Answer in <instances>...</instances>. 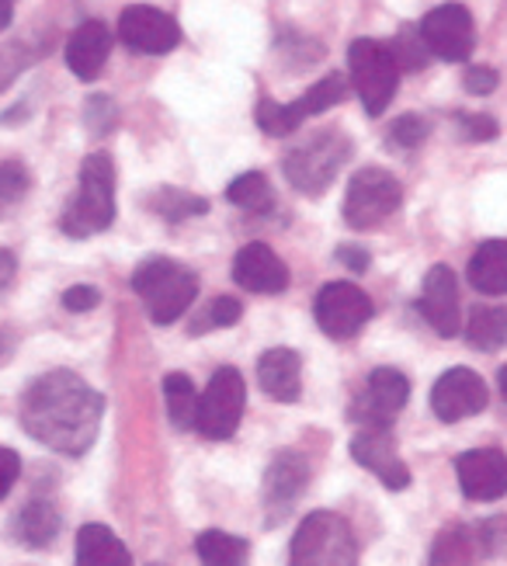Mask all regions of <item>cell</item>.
<instances>
[{"instance_id": "27", "label": "cell", "mask_w": 507, "mask_h": 566, "mask_svg": "<svg viewBox=\"0 0 507 566\" xmlns=\"http://www.w3.org/2000/svg\"><path fill=\"white\" fill-rule=\"evenodd\" d=\"M466 340L476 352H500L507 344V306H476L466 319Z\"/></svg>"}, {"instance_id": "39", "label": "cell", "mask_w": 507, "mask_h": 566, "mask_svg": "<svg viewBox=\"0 0 507 566\" xmlns=\"http://www.w3.org/2000/svg\"><path fill=\"white\" fill-rule=\"evenodd\" d=\"M497 87V70L494 66H469L466 70V91L469 94H490Z\"/></svg>"}, {"instance_id": "28", "label": "cell", "mask_w": 507, "mask_h": 566, "mask_svg": "<svg viewBox=\"0 0 507 566\" xmlns=\"http://www.w3.org/2000/svg\"><path fill=\"white\" fill-rule=\"evenodd\" d=\"M473 556H476V535L466 525H448L434 538L427 566H473Z\"/></svg>"}, {"instance_id": "38", "label": "cell", "mask_w": 507, "mask_h": 566, "mask_svg": "<svg viewBox=\"0 0 507 566\" xmlns=\"http://www.w3.org/2000/svg\"><path fill=\"white\" fill-rule=\"evenodd\" d=\"M458 126H463V133L469 136V139H494L500 129H497V118H490V115H458Z\"/></svg>"}, {"instance_id": "10", "label": "cell", "mask_w": 507, "mask_h": 566, "mask_svg": "<svg viewBox=\"0 0 507 566\" xmlns=\"http://www.w3.org/2000/svg\"><path fill=\"white\" fill-rule=\"evenodd\" d=\"M313 313H317V324H320V331L327 337L351 340L372 319L376 306H372V300L358 285H351V282H327L317 292Z\"/></svg>"}, {"instance_id": "43", "label": "cell", "mask_w": 507, "mask_h": 566, "mask_svg": "<svg viewBox=\"0 0 507 566\" xmlns=\"http://www.w3.org/2000/svg\"><path fill=\"white\" fill-rule=\"evenodd\" d=\"M497 386H500V397H504V403H507V365L500 368V376H497Z\"/></svg>"}, {"instance_id": "9", "label": "cell", "mask_w": 507, "mask_h": 566, "mask_svg": "<svg viewBox=\"0 0 507 566\" xmlns=\"http://www.w3.org/2000/svg\"><path fill=\"white\" fill-rule=\"evenodd\" d=\"M345 94H348V84L341 73H330V77L317 81L313 84L299 102L293 105H275V102H261L257 105V126L268 133V136H288V133H296L306 118L313 115H320L334 105H341L345 102Z\"/></svg>"}, {"instance_id": "19", "label": "cell", "mask_w": 507, "mask_h": 566, "mask_svg": "<svg viewBox=\"0 0 507 566\" xmlns=\"http://www.w3.org/2000/svg\"><path fill=\"white\" fill-rule=\"evenodd\" d=\"M233 282L254 295H278L288 289V268L268 243H247L233 258Z\"/></svg>"}, {"instance_id": "26", "label": "cell", "mask_w": 507, "mask_h": 566, "mask_svg": "<svg viewBox=\"0 0 507 566\" xmlns=\"http://www.w3.org/2000/svg\"><path fill=\"white\" fill-rule=\"evenodd\" d=\"M196 553L202 566H251V543L240 535L209 528L196 538Z\"/></svg>"}, {"instance_id": "21", "label": "cell", "mask_w": 507, "mask_h": 566, "mask_svg": "<svg viewBox=\"0 0 507 566\" xmlns=\"http://www.w3.org/2000/svg\"><path fill=\"white\" fill-rule=\"evenodd\" d=\"M257 382L278 403H296L303 389V358L293 348H272L257 361Z\"/></svg>"}, {"instance_id": "40", "label": "cell", "mask_w": 507, "mask_h": 566, "mask_svg": "<svg viewBox=\"0 0 507 566\" xmlns=\"http://www.w3.org/2000/svg\"><path fill=\"white\" fill-rule=\"evenodd\" d=\"M337 261H341L345 268H351V272H366L369 268V251H361V248H351V243H345V248H337Z\"/></svg>"}, {"instance_id": "7", "label": "cell", "mask_w": 507, "mask_h": 566, "mask_svg": "<svg viewBox=\"0 0 507 566\" xmlns=\"http://www.w3.org/2000/svg\"><path fill=\"white\" fill-rule=\"evenodd\" d=\"M400 181L382 167L358 170L345 195V223L351 230H376L400 209Z\"/></svg>"}, {"instance_id": "42", "label": "cell", "mask_w": 507, "mask_h": 566, "mask_svg": "<svg viewBox=\"0 0 507 566\" xmlns=\"http://www.w3.org/2000/svg\"><path fill=\"white\" fill-rule=\"evenodd\" d=\"M11 18H14V0H0V32L8 29Z\"/></svg>"}, {"instance_id": "12", "label": "cell", "mask_w": 507, "mask_h": 566, "mask_svg": "<svg viewBox=\"0 0 507 566\" xmlns=\"http://www.w3.org/2000/svg\"><path fill=\"white\" fill-rule=\"evenodd\" d=\"M421 39L427 45V53H434L445 63H463L469 60L476 45V29L473 14L463 4H442L424 14L421 21Z\"/></svg>"}, {"instance_id": "14", "label": "cell", "mask_w": 507, "mask_h": 566, "mask_svg": "<svg viewBox=\"0 0 507 566\" xmlns=\"http://www.w3.org/2000/svg\"><path fill=\"white\" fill-rule=\"evenodd\" d=\"M118 35H123V42L133 53H147V56H163L181 42L178 21L150 4L126 8L123 18H118Z\"/></svg>"}, {"instance_id": "30", "label": "cell", "mask_w": 507, "mask_h": 566, "mask_svg": "<svg viewBox=\"0 0 507 566\" xmlns=\"http://www.w3.org/2000/svg\"><path fill=\"white\" fill-rule=\"evenodd\" d=\"M150 209L157 216H163L167 223H181V219H191V216H205L209 202L199 199V195L181 191V188H160L150 199Z\"/></svg>"}, {"instance_id": "15", "label": "cell", "mask_w": 507, "mask_h": 566, "mask_svg": "<svg viewBox=\"0 0 507 566\" xmlns=\"http://www.w3.org/2000/svg\"><path fill=\"white\" fill-rule=\"evenodd\" d=\"M351 459L361 465V470H369L372 476H379L382 486H390V490H406L410 486V470H406V462L400 459L397 438H393L390 428H361L351 438Z\"/></svg>"}, {"instance_id": "20", "label": "cell", "mask_w": 507, "mask_h": 566, "mask_svg": "<svg viewBox=\"0 0 507 566\" xmlns=\"http://www.w3.org/2000/svg\"><path fill=\"white\" fill-rule=\"evenodd\" d=\"M112 53V32L102 21H84L66 42V63L77 81H98Z\"/></svg>"}, {"instance_id": "24", "label": "cell", "mask_w": 507, "mask_h": 566, "mask_svg": "<svg viewBox=\"0 0 507 566\" xmlns=\"http://www.w3.org/2000/svg\"><path fill=\"white\" fill-rule=\"evenodd\" d=\"M469 285L483 295H504L507 292V240L479 243L469 258Z\"/></svg>"}, {"instance_id": "35", "label": "cell", "mask_w": 507, "mask_h": 566, "mask_svg": "<svg viewBox=\"0 0 507 566\" xmlns=\"http://www.w3.org/2000/svg\"><path fill=\"white\" fill-rule=\"evenodd\" d=\"M476 546L483 549V556L507 553V514H494L476 528Z\"/></svg>"}, {"instance_id": "37", "label": "cell", "mask_w": 507, "mask_h": 566, "mask_svg": "<svg viewBox=\"0 0 507 566\" xmlns=\"http://www.w3.org/2000/svg\"><path fill=\"white\" fill-rule=\"evenodd\" d=\"M18 476H21V459H18V452L0 446V501L11 494V486L18 483Z\"/></svg>"}, {"instance_id": "3", "label": "cell", "mask_w": 507, "mask_h": 566, "mask_svg": "<svg viewBox=\"0 0 507 566\" xmlns=\"http://www.w3.org/2000/svg\"><path fill=\"white\" fill-rule=\"evenodd\" d=\"M115 223V164L108 154H91L81 167L77 195L63 212V233L74 240H87L105 233Z\"/></svg>"}, {"instance_id": "18", "label": "cell", "mask_w": 507, "mask_h": 566, "mask_svg": "<svg viewBox=\"0 0 507 566\" xmlns=\"http://www.w3.org/2000/svg\"><path fill=\"white\" fill-rule=\"evenodd\" d=\"M418 310L434 334H442V337L458 334V327H463V316H458V282L448 264H434L424 275Z\"/></svg>"}, {"instance_id": "33", "label": "cell", "mask_w": 507, "mask_h": 566, "mask_svg": "<svg viewBox=\"0 0 507 566\" xmlns=\"http://www.w3.org/2000/svg\"><path fill=\"white\" fill-rule=\"evenodd\" d=\"M390 49H393V60H397L400 73H403V70H406V73H418V70H424V63H427V45H424V39H421V29H418V32H414V29H400L397 42H393Z\"/></svg>"}, {"instance_id": "4", "label": "cell", "mask_w": 507, "mask_h": 566, "mask_svg": "<svg viewBox=\"0 0 507 566\" xmlns=\"http://www.w3.org/2000/svg\"><path fill=\"white\" fill-rule=\"evenodd\" d=\"M288 566H358V543L351 525L334 511H313L293 538Z\"/></svg>"}, {"instance_id": "6", "label": "cell", "mask_w": 507, "mask_h": 566, "mask_svg": "<svg viewBox=\"0 0 507 566\" xmlns=\"http://www.w3.org/2000/svg\"><path fill=\"white\" fill-rule=\"evenodd\" d=\"M348 157H351V139L330 129V133L313 136L306 146H299V150L285 157V178L293 181L296 191L317 199V195H324L330 181L341 175Z\"/></svg>"}, {"instance_id": "23", "label": "cell", "mask_w": 507, "mask_h": 566, "mask_svg": "<svg viewBox=\"0 0 507 566\" xmlns=\"http://www.w3.org/2000/svg\"><path fill=\"white\" fill-rule=\"evenodd\" d=\"M60 511L50 504V501H29L25 507H21L14 514V538L21 546H29V549H45L53 543V538L60 535Z\"/></svg>"}, {"instance_id": "36", "label": "cell", "mask_w": 507, "mask_h": 566, "mask_svg": "<svg viewBox=\"0 0 507 566\" xmlns=\"http://www.w3.org/2000/svg\"><path fill=\"white\" fill-rule=\"evenodd\" d=\"M102 303V292L94 289V285H74V289H66L63 292V306L66 310H74V313H87Z\"/></svg>"}, {"instance_id": "41", "label": "cell", "mask_w": 507, "mask_h": 566, "mask_svg": "<svg viewBox=\"0 0 507 566\" xmlns=\"http://www.w3.org/2000/svg\"><path fill=\"white\" fill-rule=\"evenodd\" d=\"M11 279H14V254L0 251V289H4Z\"/></svg>"}, {"instance_id": "11", "label": "cell", "mask_w": 507, "mask_h": 566, "mask_svg": "<svg viewBox=\"0 0 507 566\" xmlns=\"http://www.w3.org/2000/svg\"><path fill=\"white\" fill-rule=\"evenodd\" d=\"M410 397V379L400 368H376L351 403V421L361 428H390Z\"/></svg>"}, {"instance_id": "1", "label": "cell", "mask_w": 507, "mask_h": 566, "mask_svg": "<svg viewBox=\"0 0 507 566\" xmlns=\"http://www.w3.org/2000/svg\"><path fill=\"white\" fill-rule=\"evenodd\" d=\"M105 400L102 392L87 386L81 376L56 368V373L39 376L25 397H21V428H25L39 446L84 455L102 428Z\"/></svg>"}, {"instance_id": "32", "label": "cell", "mask_w": 507, "mask_h": 566, "mask_svg": "<svg viewBox=\"0 0 507 566\" xmlns=\"http://www.w3.org/2000/svg\"><path fill=\"white\" fill-rule=\"evenodd\" d=\"M32 188V175L21 164H0V216H8Z\"/></svg>"}, {"instance_id": "2", "label": "cell", "mask_w": 507, "mask_h": 566, "mask_svg": "<svg viewBox=\"0 0 507 566\" xmlns=\"http://www.w3.org/2000/svg\"><path fill=\"white\" fill-rule=\"evenodd\" d=\"M133 292L154 316V324L171 327L175 319H181L188 313V306L196 303L199 279L181 261L147 258L142 264H136V272H133Z\"/></svg>"}, {"instance_id": "16", "label": "cell", "mask_w": 507, "mask_h": 566, "mask_svg": "<svg viewBox=\"0 0 507 566\" xmlns=\"http://www.w3.org/2000/svg\"><path fill=\"white\" fill-rule=\"evenodd\" d=\"M309 483V465L299 452L285 449L272 459L268 473H264V511H268V522H282L288 511L296 507V501L303 497V490Z\"/></svg>"}, {"instance_id": "25", "label": "cell", "mask_w": 507, "mask_h": 566, "mask_svg": "<svg viewBox=\"0 0 507 566\" xmlns=\"http://www.w3.org/2000/svg\"><path fill=\"white\" fill-rule=\"evenodd\" d=\"M163 403H167V417L178 431H191L199 428V389L184 373H171L163 376Z\"/></svg>"}, {"instance_id": "17", "label": "cell", "mask_w": 507, "mask_h": 566, "mask_svg": "<svg viewBox=\"0 0 507 566\" xmlns=\"http://www.w3.org/2000/svg\"><path fill=\"white\" fill-rule=\"evenodd\" d=\"M455 476L469 501H500L507 494V455L500 449H473L455 459Z\"/></svg>"}, {"instance_id": "13", "label": "cell", "mask_w": 507, "mask_h": 566, "mask_svg": "<svg viewBox=\"0 0 507 566\" xmlns=\"http://www.w3.org/2000/svg\"><path fill=\"white\" fill-rule=\"evenodd\" d=\"M487 382L483 376H476L473 368H448V373L434 382L431 389V410L439 421L445 424H455V421H466V417H476L487 410Z\"/></svg>"}, {"instance_id": "5", "label": "cell", "mask_w": 507, "mask_h": 566, "mask_svg": "<svg viewBox=\"0 0 507 566\" xmlns=\"http://www.w3.org/2000/svg\"><path fill=\"white\" fill-rule=\"evenodd\" d=\"M348 70H351L355 94L361 97L369 115H382L390 108L400 84V66L390 45L376 39H355L348 49Z\"/></svg>"}, {"instance_id": "34", "label": "cell", "mask_w": 507, "mask_h": 566, "mask_svg": "<svg viewBox=\"0 0 507 566\" xmlns=\"http://www.w3.org/2000/svg\"><path fill=\"white\" fill-rule=\"evenodd\" d=\"M427 133H431V126L421 115H400L390 126V143L400 146V150H414V146H421L427 139Z\"/></svg>"}, {"instance_id": "22", "label": "cell", "mask_w": 507, "mask_h": 566, "mask_svg": "<svg viewBox=\"0 0 507 566\" xmlns=\"http://www.w3.org/2000/svg\"><path fill=\"white\" fill-rule=\"evenodd\" d=\"M77 566H133V553L112 528L84 525L77 535Z\"/></svg>"}, {"instance_id": "29", "label": "cell", "mask_w": 507, "mask_h": 566, "mask_svg": "<svg viewBox=\"0 0 507 566\" xmlns=\"http://www.w3.org/2000/svg\"><path fill=\"white\" fill-rule=\"evenodd\" d=\"M226 199L236 209H247V212H264L275 206V191L268 185V178L251 170V175H240L230 188H226Z\"/></svg>"}, {"instance_id": "8", "label": "cell", "mask_w": 507, "mask_h": 566, "mask_svg": "<svg viewBox=\"0 0 507 566\" xmlns=\"http://www.w3.org/2000/svg\"><path fill=\"white\" fill-rule=\"evenodd\" d=\"M247 407V382L244 376L236 373L233 365L215 368L205 392H202V403H199V428L209 441H226L236 434L240 428V417H244Z\"/></svg>"}, {"instance_id": "31", "label": "cell", "mask_w": 507, "mask_h": 566, "mask_svg": "<svg viewBox=\"0 0 507 566\" xmlns=\"http://www.w3.org/2000/svg\"><path fill=\"white\" fill-rule=\"evenodd\" d=\"M244 316V306H240V300H233V295H215V300L196 313V319H191V334H209V331H226V327H236V319Z\"/></svg>"}]
</instances>
